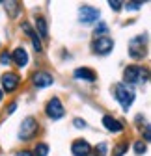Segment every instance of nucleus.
<instances>
[{"instance_id":"nucleus-28","label":"nucleus","mask_w":151,"mask_h":156,"mask_svg":"<svg viewBox=\"0 0 151 156\" xmlns=\"http://www.w3.org/2000/svg\"><path fill=\"white\" fill-rule=\"evenodd\" d=\"M144 138H145V141H149V126H145V130H144Z\"/></svg>"},{"instance_id":"nucleus-1","label":"nucleus","mask_w":151,"mask_h":156,"mask_svg":"<svg viewBox=\"0 0 151 156\" xmlns=\"http://www.w3.org/2000/svg\"><path fill=\"white\" fill-rule=\"evenodd\" d=\"M147 69H142L140 65H127L123 71V80L125 86H134V84H145L147 82Z\"/></svg>"},{"instance_id":"nucleus-3","label":"nucleus","mask_w":151,"mask_h":156,"mask_svg":"<svg viewBox=\"0 0 151 156\" xmlns=\"http://www.w3.org/2000/svg\"><path fill=\"white\" fill-rule=\"evenodd\" d=\"M37 128H39V123H37V119H35V117H32V115H28L26 119H23V123H21V130H19V138H21L23 141H28V140H32L34 136L37 134Z\"/></svg>"},{"instance_id":"nucleus-22","label":"nucleus","mask_w":151,"mask_h":156,"mask_svg":"<svg viewBox=\"0 0 151 156\" xmlns=\"http://www.w3.org/2000/svg\"><path fill=\"white\" fill-rule=\"evenodd\" d=\"M145 151H147V147H145V143H144V141H136V143H134V152H136L138 156H140V154H144Z\"/></svg>"},{"instance_id":"nucleus-2","label":"nucleus","mask_w":151,"mask_h":156,"mask_svg":"<svg viewBox=\"0 0 151 156\" xmlns=\"http://www.w3.org/2000/svg\"><path fill=\"white\" fill-rule=\"evenodd\" d=\"M114 93H116V99H118V102L121 104L123 112H127L131 106H133V102H134V89L131 87V86L118 84L116 89H114Z\"/></svg>"},{"instance_id":"nucleus-18","label":"nucleus","mask_w":151,"mask_h":156,"mask_svg":"<svg viewBox=\"0 0 151 156\" xmlns=\"http://www.w3.org/2000/svg\"><path fill=\"white\" fill-rule=\"evenodd\" d=\"M127 149H129V143H127V141H121V143L116 145V149H114V152H112V156H123V154L127 152Z\"/></svg>"},{"instance_id":"nucleus-9","label":"nucleus","mask_w":151,"mask_h":156,"mask_svg":"<svg viewBox=\"0 0 151 156\" xmlns=\"http://www.w3.org/2000/svg\"><path fill=\"white\" fill-rule=\"evenodd\" d=\"M0 82H2L6 93H15V91L19 89V86H21V76H19L17 73H9V71H8V73L2 74Z\"/></svg>"},{"instance_id":"nucleus-13","label":"nucleus","mask_w":151,"mask_h":156,"mask_svg":"<svg viewBox=\"0 0 151 156\" xmlns=\"http://www.w3.org/2000/svg\"><path fill=\"white\" fill-rule=\"evenodd\" d=\"M73 76L77 78V80H86V82H95V73H93L90 67H79V69H75Z\"/></svg>"},{"instance_id":"nucleus-25","label":"nucleus","mask_w":151,"mask_h":156,"mask_svg":"<svg viewBox=\"0 0 151 156\" xmlns=\"http://www.w3.org/2000/svg\"><path fill=\"white\" fill-rule=\"evenodd\" d=\"M73 125L77 126V128H86V121H84V119H79V117L73 121Z\"/></svg>"},{"instance_id":"nucleus-12","label":"nucleus","mask_w":151,"mask_h":156,"mask_svg":"<svg viewBox=\"0 0 151 156\" xmlns=\"http://www.w3.org/2000/svg\"><path fill=\"white\" fill-rule=\"evenodd\" d=\"M11 62H15V65L19 69H23L28 65V52L23 48V47H17L13 52H11Z\"/></svg>"},{"instance_id":"nucleus-21","label":"nucleus","mask_w":151,"mask_h":156,"mask_svg":"<svg viewBox=\"0 0 151 156\" xmlns=\"http://www.w3.org/2000/svg\"><path fill=\"white\" fill-rule=\"evenodd\" d=\"M106 151H108L106 143H99V145H97V149H95V152H93V156H105V154H106Z\"/></svg>"},{"instance_id":"nucleus-27","label":"nucleus","mask_w":151,"mask_h":156,"mask_svg":"<svg viewBox=\"0 0 151 156\" xmlns=\"http://www.w3.org/2000/svg\"><path fill=\"white\" fill-rule=\"evenodd\" d=\"M15 108H17V104H15V102H11V104H9V108H8L6 112H8V113H13V112H15Z\"/></svg>"},{"instance_id":"nucleus-8","label":"nucleus","mask_w":151,"mask_h":156,"mask_svg":"<svg viewBox=\"0 0 151 156\" xmlns=\"http://www.w3.org/2000/svg\"><path fill=\"white\" fill-rule=\"evenodd\" d=\"M52 84H54V76L47 71H37V73L32 74V86L35 89H45Z\"/></svg>"},{"instance_id":"nucleus-15","label":"nucleus","mask_w":151,"mask_h":156,"mask_svg":"<svg viewBox=\"0 0 151 156\" xmlns=\"http://www.w3.org/2000/svg\"><path fill=\"white\" fill-rule=\"evenodd\" d=\"M35 32H39L41 37H49V26H47V21H45V17L41 15H35Z\"/></svg>"},{"instance_id":"nucleus-14","label":"nucleus","mask_w":151,"mask_h":156,"mask_svg":"<svg viewBox=\"0 0 151 156\" xmlns=\"http://www.w3.org/2000/svg\"><path fill=\"white\" fill-rule=\"evenodd\" d=\"M103 125H105V128H106V130L116 132V134L123 130V125H121L118 119H114L112 115H105V117H103Z\"/></svg>"},{"instance_id":"nucleus-11","label":"nucleus","mask_w":151,"mask_h":156,"mask_svg":"<svg viewBox=\"0 0 151 156\" xmlns=\"http://www.w3.org/2000/svg\"><path fill=\"white\" fill-rule=\"evenodd\" d=\"M21 28H23V32L32 39L34 48H35L37 52H41V50H43V45H41V39H39V35H37V32L34 30V26H32L30 23H23V24H21Z\"/></svg>"},{"instance_id":"nucleus-7","label":"nucleus","mask_w":151,"mask_h":156,"mask_svg":"<svg viewBox=\"0 0 151 156\" xmlns=\"http://www.w3.org/2000/svg\"><path fill=\"white\" fill-rule=\"evenodd\" d=\"M99 17H101V11L95 9V8H91V6H82L80 11H79V21H80L82 24H86V26L97 23Z\"/></svg>"},{"instance_id":"nucleus-23","label":"nucleus","mask_w":151,"mask_h":156,"mask_svg":"<svg viewBox=\"0 0 151 156\" xmlns=\"http://www.w3.org/2000/svg\"><path fill=\"white\" fill-rule=\"evenodd\" d=\"M123 6H125L127 11H136V9L142 8V2H127V4H123Z\"/></svg>"},{"instance_id":"nucleus-17","label":"nucleus","mask_w":151,"mask_h":156,"mask_svg":"<svg viewBox=\"0 0 151 156\" xmlns=\"http://www.w3.org/2000/svg\"><path fill=\"white\" fill-rule=\"evenodd\" d=\"M32 154H34V156H47V154H49V145H47V143H37Z\"/></svg>"},{"instance_id":"nucleus-20","label":"nucleus","mask_w":151,"mask_h":156,"mask_svg":"<svg viewBox=\"0 0 151 156\" xmlns=\"http://www.w3.org/2000/svg\"><path fill=\"white\" fill-rule=\"evenodd\" d=\"M0 63H2V65H9L11 63V52L4 50L2 54H0Z\"/></svg>"},{"instance_id":"nucleus-29","label":"nucleus","mask_w":151,"mask_h":156,"mask_svg":"<svg viewBox=\"0 0 151 156\" xmlns=\"http://www.w3.org/2000/svg\"><path fill=\"white\" fill-rule=\"evenodd\" d=\"M2 97H4V93H2V89H0V101H2Z\"/></svg>"},{"instance_id":"nucleus-26","label":"nucleus","mask_w":151,"mask_h":156,"mask_svg":"<svg viewBox=\"0 0 151 156\" xmlns=\"http://www.w3.org/2000/svg\"><path fill=\"white\" fill-rule=\"evenodd\" d=\"M15 156H34V154H32L30 151H19V152H17Z\"/></svg>"},{"instance_id":"nucleus-6","label":"nucleus","mask_w":151,"mask_h":156,"mask_svg":"<svg viewBox=\"0 0 151 156\" xmlns=\"http://www.w3.org/2000/svg\"><path fill=\"white\" fill-rule=\"evenodd\" d=\"M129 54L133 60H144L145 58V37L138 35L129 43Z\"/></svg>"},{"instance_id":"nucleus-10","label":"nucleus","mask_w":151,"mask_h":156,"mask_svg":"<svg viewBox=\"0 0 151 156\" xmlns=\"http://www.w3.org/2000/svg\"><path fill=\"white\" fill-rule=\"evenodd\" d=\"M73 156H90L91 154V145L86 140H75L71 145Z\"/></svg>"},{"instance_id":"nucleus-16","label":"nucleus","mask_w":151,"mask_h":156,"mask_svg":"<svg viewBox=\"0 0 151 156\" xmlns=\"http://www.w3.org/2000/svg\"><path fill=\"white\" fill-rule=\"evenodd\" d=\"M4 6H6V9H8L9 17H13V19H15V17L19 15V11H21V6H19L17 2H6Z\"/></svg>"},{"instance_id":"nucleus-5","label":"nucleus","mask_w":151,"mask_h":156,"mask_svg":"<svg viewBox=\"0 0 151 156\" xmlns=\"http://www.w3.org/2000/svg\"><path fill=\"white\" fill-rule=\"evenodd\" d=\"M91 50L97 56H108L114 50V41L110 37H95V41L91 43Z\"/></svg>"},{"instance_id":"nucleus-4","label":"nucleus","mask_w":151,"mask_h":156,"mask_svg":"<svg viewBox=\"0 0 151 156\" xmlns=\"http://www.w3.org/2000/svg\"><path fill=\"white\" fill-rule=\"evenodd\" d=\"M45 115L49 117V119H52V121H58V119H62V117L65 115V108H64V104H62V101L58 99V97H52V99L47 102Z\"/></svg>"},{"instance_id":"nucleus-24","label":"nucleus","mask_w":151,"mask_h":156,"mask_svg":"<svg viewBox=\"0 0 151 156\" xmlns=\"http://www.w3.org/2000/svg\"><path fill=\"white\" fill-rule=\"evenodd\" d=\"M108 6H110V9H114V11H121V8H123V4H121V2H116V0H114V2L110 0Z\"/></svg>"},{"instance_id":"nucleus-19","label":"nucleus","mask_w":151,"mask_h":156,"mask_svg":"<svg viewBox=\"0 0 151 156\" xmlns=\"http://www.w3.org/2000/svg\"><path fill=\"white\" fill-rule=\"evenodd\" d=\"M95 37H101V35H105V34H108V24L106 23H99L97 26H95Z\"/></svg>"}]
</instances>
